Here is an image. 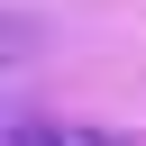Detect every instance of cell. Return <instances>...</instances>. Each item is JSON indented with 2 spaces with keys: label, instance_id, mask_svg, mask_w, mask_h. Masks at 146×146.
<instances>
[{
  "label": "cell",
  "instance_id": "6da1fadb",
  "mask_svg": "<svg viewBox=\"0 0 146 146\" xmlns=\"http://www.w3.org/2000/svg\"><path fill=\"white\" fill-rule=\"evenodd\" d=\"M9 146H137L128 128H100V119H46V110H18Z\"/></svg>",
  "mask_w": 146,
  "mask_h": 146
},
{
  "label": "cell",
  "instance_id": "7a4b0ae2",
  "mask_svg": "<svg viewBox=\"0 0 146 146\" xmlns=\"http://www.w3.org/2000/svg\"><path fill=\"white\" fill-rule=\"evenodd\" d=\"M27 55H36V27H27V18H0V82H9Z\"/></svg>",
  "mask_w": 146,
  "mask_h": 146
},
{
  "label": "cell",
  "instance_id": "3957f363",
  "mask_svg": "<svg viewBox=\"0 0 146 146\" xmlns=\"http://www.w3.org/2000/svg\"><path fill=\"white\" fill-rule=\"evenodd\" d=\"M9 128H18V110H0V146H9Z\"/></svg>",
  "mask_w": 146,
  "mask_h": 146
}]
</instances>
